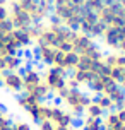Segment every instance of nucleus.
Returning a JSON list of instances; mask_svg holds the SVG:
<instances>
[{
    "instance_id": "f257e3e1",
    "label": "nucleus",
    "mask_w": 125,
    "mask_h": 130,
    "mask_svg": "<svg viewBox=\"0 0 125 130\" xmlns=\"http://www.w3.org/2000/svg\"><path fill=\"white\" fill-rule=\"evenodd\" d=\"M21 74H22V94L33 96L40 101H46L52 96L43 82V72L36 65H24Z\"/></svg>"
},
{
    "instance_id": "f03ea898",
    "label": "nucleus",
    "mask_w": 125,
    "mask_h": 130,
    "mask_svg": "<svg viewBox=\"0 0 125 130\" xmlns=\"http://www.w3.org/2000/svg\"><path fill=\"white\" fill-rule=\"evenodd\" d=\"M57 99L70 115H74L75 118H81V117H84L86 106L89 104V101L92 98L91 94L84 92L81 87H65L57 96Z\"/></svg>"
},
{
    "instance_id": "7ed1b4c3",
    "label": "nucleus",
    "mask_w": 125,
    "mask_h": 130,
    "mask_svg": "<svg viewBox=\"0 0 125 130\" xmlns=\"http://www.w3.org/2000/svg\"><path fill=\"white\" fill-rule=\"evenodd\" d=\"M72 50L77 53L79 57L94 60V62H99V60H103V57H105L103 50L96 45V41H94L89 34L81 32V31H75V32H74Z\"/></svg>"
},
{
    "instance_id": "20e7f679",
    "label": "nucleus",
    "mask_w": 125,
    "mask_h": 130,
    "mask_svg": "<svg viewBox=\"0 0 125 130\" xmlns=\"http://www.w3.org/2000/svg\"><path fill=\"white\" fill-rule=\"evenodd\" d=\"M17 104H19L21 110L36 123L45 122L46 117H48V103L46 101H40V99H36L33 96H27V94H19L17 96Z\"/></svg>"
},
{
    "instance_id": "39448f33",
    "label": "nucleus",
    "mask_w": 125,
    "mask_h": 130,
    "mask_svg": "<svg viewBox=\"0 0 125 130\" xmlns=\"http://www.w3.org/2000/svg\"><path fill=\"white\" fill-rule=\"evenodd\" d=\"M46 120L52 122L58 130H69V128H74L75 117L70 115L62 104L48 103V117H46Z\"/></svg>"
},
{
    "instance_id": "423d86ee",
    "label": "nucleus",
    "mask_w": 125,
    "mask_h": 130,
    "mask_svg": "<svg viewBox=\"0 0 125 130\" xmlns=\"http://www.w3.org/2000/svg\"><path fill=\"white\" fill-rule=\"evenodd\" d=\"M67 75L64 70H60V69H55V67H48L45 72H43V82L45 86L48 87V91L52 96H58L60 92L64 91L67 86Z\"/></svg>"
},
{
    "instance_id": "0eeeda50",
    "label": "nucleus",
    "mask_w": 125,
    "mask_h": 130,
    "mask_svg": "<svg viewBox=\"0 0 125 130\" xmlns=\"http://www.w3.org/2000/svg\"><path fill=\"white\" fill-rule=\"evenodd\" d=\"M9 21H10L14 29H21V31H26V29H29L34 24L31 15L17 2L10 4V7H9Z\"/></svg>"
},
{
    "instance_id": "6e6552de",
    "label": "nucleus",
    "mask_w": 125,
    "mask_h": 130,
    "mask_svg": "<svg viewBox=\"0 0 125 130\" xmlns=\"http://www.w3.org/2000/svg\"><path fill=\"white\" fill-rule=\"evenodd\" d=\"M77 65H79V55L75 52H62V50H58L57 55H55V60H53L52 67L60 69L65 74H70L72 70L77 69Z\"/></svg>"
},
{
    "instance_id": "1a4fd4ad",
    "label": "nucleus",
    "mask_w": 125,
    "mask_h": 130,
    "mask_svg": "<svg viewBox=\"0 0 125 130\" xmlns=\"http://www.w3.org/2000/svg\"><path fill=\"white\" fill-rule=\"evenodd\" d=\"M0 86L10 94H15V96L22 94V74H21V70L4 72V79H2Z\"/></svg>"
},
{
    "instance_id": "9d476101",
    "label": "nucleus",
    "mask_w": 125,
    "mask_h": 130,
    "mask_svg": "<svg viewBox=\"0 0 125 130\" xmlns=\"http://www.w3.org/2000/svg\"><path fill=\"white\" fill-rule=\"evenodd\" d=\"M115 84H117V82H115L110 75H106V74H96V75L92 77L91 84L87 86V87H89V91L94 92L96 96H101V94H106L108 89Z\"/></svg>"
},
{
    "instance_id": "9b49d317",
    "label": "nucleus",
    "mask_w": 125,
    "mask_h": 130,
    "mask_svg": "<svg viewBox=\"0 0 125 130\" xmlns=\"http://www.w3.org/2000/svg\"><path fill=\"white\" fill-rule=\"evenodd\" d=\"M57 48H52V46H45V45H36L34 46V58L38 60L40 63L48 65L52 67L53 60H55V55H57Z\"/></svg>"
},
{
    "instance_id": "f8f14e48",
    "label": "nucleus",
    "mask_w": 125,
    "mask_h": 130,
    "mask_svg": "<svg viewBox=\"0 0 125 130\" xmlns=\"http://www.w3.org/2000/svg\"><path fill=\"white\" fill-rule=\"evenodd\" d=\"M103 130H125V122H122L117 111H108L103 117Z\"/></svg>"
},
{
    "instance_id": "ddd939ff",
    "label": "nucleus",
    "mask_w": 125,
    "mask_h": 130,
    "mask_svg": "<svg viewBox=\"0 0 125 130\" xmlns=\"http://www.w3.org/2000/svg\"><path fill=\"white\" fill-rule=\"evenodd\" d=\"M105 96H108L110 99H112L113 108H115V110H117V108H120L122 104H125V89H123V87H122L120 84L112 86Z\"/></svg>"
},
{
    "instance_id": "4468645a",
    "label": "nucleus",
    "mask_w": 125,
    "mask_h": 130,
    "mask_svg": "<svg viewBox=\"0 0 125 130\" xmlns=\"http://www.w3.org/2000/svg\"><path fill=\"white\" fill-rule=\"evenodd\" d=\"M26 65V58L22 55H9L5 57V72H14V70H22Z\"/></svg>"
},
{
    "instance_id": "2eb2a0df",
    "label": "nucleus",
    "mask_w": 125,
    "mask_h": 130,
    "mask_svg": "<svg viewBox=\"0 0 125 130\" xmlns=\"http://www.w3.org/2000/svg\"><path fill=\"white\" fill-rule=\"evenodd\" d=\"M106 113L105 110L99 106L98 103H96V99L92 98L91 101H89V104L86 106V110H84V117H91V118H103Z\"/></svg>"
},
{
    "instance_id": "dca6fc26",
    "label": "nucleus",
    "mask_w": 125,
    "mask_h": 130,
    "mask_svg": "<svg viewBox=\"0 0 125 130\" xmlns=\"http://www.w3.org/2000/svg\"><path fill=\"white\" fill-rule=\"evenodd\" d=\"M81 130H103V118L82 117V120H81Z\"/></svg>"
},
{
    "instance_id": "f3484780",
    "label": "nucleus",
    "mask_w": 125,
    "mask_h": 130,
    "mask_svg": "<svg viewBox=\"0 0 125 130\" xmlns=\"http://www.w3.org/2000/svg\"><path fill=\"white\" fill-rule=\"evenodd\" d=\"M94 99H96V103H98L99 106L105 110V113H108V111H113V110H115V108H113L112 99H110L108 96H105V94H101V96H96Z\"/></svg>"
},
{
    "instance_id": "a211bd4d",
    "label": "nucleus",
    "mask_w": 125,
    "mask_h": 130,
    "mask_svg": "<svg viewBox=\"0 0 125 130\" xmlns=\"http://www.w3.org/2000/svg\"><path fill=\"white\" fill-rule=\"evenodd\" d=\"M10 117H9V113H7L5 110V106H2L0 104V130H5L10 127Z\"/></svg>"
},
{
    "instance_id": "6ab92c4d",
    "label": "nucleus",
    "mask_w": 125,
    "mask_h": 130,
    "mask_svg": "<svg viewBox=\"0 0 125 130\" xmlns=\"http://www.w3.org/2000/svg\"><path fill=\"white\" fill-rule=\"evenodd\" d=\"M9 130H33V127H31V123H27L24 120H15V122L10 123Z\"/></svg>"
},
{
    "instance_id": "aec40b11",
    "label": "nucleus",
    "mask_w": 125,
    "mask_h": 130,
    "mask_svg": "<svg viewBox=\"0 0 125 130\" xmlns=\"http://www.w3.org/2000/svg\"><path fill=\"white\" fill-rule=\"evenodd\" d=\"M38 130H58V128H57L52 122L45 120V122H40V123H38Z\"/></svg>"
},
{
    "instance_id": "412c9836",
    "label": "nucleus",
    "mask_w": 125,
    "mask_h": 130,
    "mask_svg": "<svg viewBox=\"0 0 125 130\" xmlns=\"http://www.w3.org/2000/svg\"><path fill=\"white\" fill-rule=\"evenodd\" d=\"M9 21V7L7 5H0V22Z\"/></svg>"
},
{
    "instance_id": "4be33fe9",
    "label": "nucleus",
    "mask_w": 125,
    "mask_h": 130,
    "mask_svg": "<svg viewBox=\"0 0 125 130\" xmlns=\"http://www.w3.org/2000/svg\"><path fill=\"white\" fill-rule=\"evenodd\" d=\"M117 115H118V118L122 120V122H125V104H122L120 108H117Z\"/></svg>"
},
{
    "instance_id": "5701e85b",
    "label": "nucleus",
    "mask_w": 125,
    "mask_h": 130,
    "mask_svg": "<svg viewBox=\"0 0 125 130\" xmlns=\"http://www.w3.org/2000/svg\"><path fill=\"white\" fill-rule=\"evenodd\" d=\"M4 67H5V55L0 52V69L4 70ZM4 72H5V70H4Z\"/></svg>"
},
{
    "instance_id": "b1692460",
    "label": "nucleus",
    "mask_w": 125,
    "mask_h": 130,
    "mask_svg": "<svg viewBox=\"0 0 125 130\" xmlns=\"http://www.w3.org/2000/svg\"><path fill=\"white\" fill-rule=\"evenodd\" d=\"M2 79H4V70L0 69V84H2Z\"/></svg>"
},
{
    "instance_id": "393cba45",
    "label": "nucleus",
    "mask_w": 125,
    "mask_h": 130,
    "mask_svg": "<svg viewBox=\"0 0 125 130\" xmlns=\"http://www.w3.org/2000/svg\"><path fill=\"white\" fill-rule=\"evenodd\" d=\"M0 5H7V0H0Z\"/></svg>"
},
{
    "instance_id": "a878e982",
    "label": "nucleus",
    "mask_w": 125,
    "mask_h": 130,
    "mask_svg": "<svg viewBox=\"0 0 125 130\" xmlns=\"http://www.w3.org/2000/svg\"><path fill=\"white\" fill-rule=\"evenodd\" d=\"M9 128H10V127H9ZM9 128H5V130H9Z\"/></svg>"
},
{
    "instance_id": "bb28decb",
    "label": "nucleus",
    "mask_w": 125,
    "mask_h": 130,
    "mask_svg": "<svg viewBox=\"0 0 125 130\" xmlns=\"http://www.w3.org/2000/svg\"><path fill=\"white\" fill-rule=\"evenodd\" d=\"M69 130H74V128H69Z\"/></svg>"
}]
</instances>
